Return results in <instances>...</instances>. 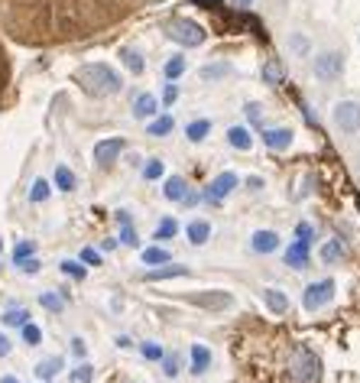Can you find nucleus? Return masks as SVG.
<instances>
[{"mask_svg": "<svg viewBox=\"0 0 360 383\" xmlns=\"http://www.w3.org/2000/svg\"><path fill=\"white\" fill-rule=\"evenodd\" d=\"M159 0H0V33L20 46H69L120 26Z\"/></svg>", "mask_w": 360, "mask_h": 383, "instance_id": "f257e3e1", "label": "nucleus"}, {"mask_svg": "<svg viewBox=\"0 0 360 383\" xmlns=\"http://www.w3.org/2000/svg\"><path fill=\"white\" fill-rule=\"evenodd\" d=\"M72 78H75V84H81L91 98H111V94H117L123 88L120 75H117L111 65H104V62L81 65V69H75V75Z\"/></svg>", "mask_w": 360, "mask_h": 383, "instance_id": "f03ea898", "label": "nucleus"}, {"mask_svg": "<svg viewBox=\"0 0 360 383\" xmlns=\"http://www.w3.org/2000/svg\"><path fill=\"white\" fill-rule=\"evenodd\" d=\"M169 36L176 39L179 46L195 49V46H201V43L208 39V33H205V26H201L198 20H189V16H176V20L169 23Z\"/></svg>", "mask_w": 360, "mask_h": 383, "instance_id": "7ed1b4c3", "label": "nucleus"}, {"mask_svg": "<svg viewBox=\"0 0 360 383\" xmlns=\"http://www.w3.org/2000/svg\"><path fill=\"white\" fill-rule=\"evenodd\" d=\"M292 374H296L299 383H318V377H322V360L315 357L308 348H302V351H296V357H292Z\"/></svg>", "mask_w": 360, "mask_h": 383, "instance_id": "20e7f679", "label": "nucleus"}, {"mask_svg": "<svg viewBox=\"0 0 360 383\" xmlns=\"http://www.w3.org/2000/svg\"><path fill=\"white\" fill-rule=\"evenodd\" d=\"M334 123L341 133H357L360 131V104L357 101H341L334 108Z\"/></svg>", "mask_w": 360, "mask_h": 383, "instance_id": "39448f33", "label": "nucleus"}, {"mask_svg": "<svg viewBox=\"0 0 360 383\" xmlns=\"http://www.w3.org/2000/svg\"><path fill=\"white\" fill-rule=\"evenodd\" d=\"M341 72H344V55L341 52H322L315 59V75L322 82H334V78H341Z\"/></svg>", "mask_w": 360, "mask_h": 383, "instance_id": "423d86ee", "label": "nucleus"}, {"mask_svg": "<svg viewBox=\"0 0 360 383\" xmlns=\"http://www.w3.org/2000/svg\"><path fill=\"white\" fill-rule=\"evenodd\" d=\"M331 292H334V283H331V279L312 283L305 289V296H302V306H305V312H318V309H322L325 302L331 299Z\"/></svg>", "mask_w": 360, "mask_h": 383, "instance_id": "0eeeda50", "label": "nucleus"}, {"mask_svg": "<svg viewBox=\"0 0 360 383\" xmlns=\"http://www.w3.org/2000/svg\"><path fill=\"white\" fill-rule=\"evenodd\" d=\"M123 137H108V140H101V143H94V162L98 166H111V162L120 156V150H123Z\"/></svg>", "mask_w": 360, "mask_h": 383, "instance_id": "6e6552de", "label": "nucleus"}, {"mask_svg": "<svg viewBox=\"0 0 360 383\" xmlns=\"http://www.w3.org/2000/svg\"><path fill=\"white\" fill-rule=\"evenodd\" d=\"M237 172H221V176L215 179V182L208 185V201H221V199H227L230 192L237 189Z\"/></svg>", "mask_w": 360, "mask_h": 383, "instance_id": "1a4fd4ad", "label": "nucleus"}, {"mask_svg": "<svg viewBox=\"0 0 360 383\" xmlns=\"http://www.w3.org/2000/svg\"><path fill=\"white\" fill-rule=\"evenodd\" d=\"M192 302H195V306H201V309H227L234 299H230V292L211 289V292H195Z\"/></svg>", "mask_w": 360, "mask_h": 383, "instance_id": "9d476101", "label": "nucleus"}, {"mask_svg": "<svg viewBox=\"0 0 360 383\" xmlns=\"http://www.w3.org/2000/svg\"><path fill=\"white\" fill-rule=\"evenodd\" d=\"M263 143H266L273 153H283V150H289V146H292V131H289V127L266 131V133H263Z\"/></svg>", "mask_w": 360, "mask_h": 383, "instance_id": "9b49d317", "label": "nucleus"}, {"mask_svg": "<svg viewBox=\"0 0 360 383\" xmlns=\"http://www.w3.org/2000/svg\"><path fill=\"white\" fill-rule=\"evenodd\" d=\"M156 111H159V101H156L150 91H143V94L133 98V117H137V121H150Z\"/></svg>", "mask_w": 360, "mask_h": 383, "instance_id": "f8f14e48", "label": "nucleus"}, {"mask_svg": "<svg viewBox=\"0 0 360 383\" xmlns=\"http://www.w3.org/2000/svg\"><path fill=\"white\" fill-rule=\"evenodd\" d=\"M250 247L257 253H276L279 250V234L276 231H257L250 238Z\"/></svg>", "mask_w": 360, "mask_h": 383, "instance_id": "ddd939ff", "label": "nucleus"}, {"mask_svg": "<svg viewBox=\"0 0 360 383\" xmlns=\"http://www.w3.org/2000/svg\"><path fill=\"white\" fill-rule=\"evenodd\" d=\"M286 263L296 270H305L308 267V240H296L289 247V253H286Z\"/></svg>", "mask_w": 360, "mask_h": 383, "instance_id": "4468645a", "label": "nucleus"}, {"mask_svg": "<svg viewBox=\"0 0 360 383\" xmlns=\"http://www.w3.org/2000/svg\"><path fill=\"white\" fill-rule=\"evenodd\" d=\"M120 62L127 65V72H130V75H143V69H146L143 55H140L137 49H130V46H123V49H120Z\"/></svg>", "mask_w": 360, "mask_h": 383, "instance_id": "2eb2a0df", "label": "nucleus"}, {"mask_svg": "<svg viewBox=\"0 0 360 383\" xmlns=\"http://www.w3.org/2000/svg\"><path fill=\"white\" fill-rule=\"evenodd\" d=\"M162 195H166L169 201H182L185 195H189V182H185L182 176L166 179V189H162Z\"/></svg>", "mask_w": 360, "mask_h": 383, "instance_id": "dca6fc26", "label": "nucleus"}, {"mask_svg": "<svg viewBox=\"0 0 360 383\" xmlns=\"http://www.w3.org/2000/svg\"><path fill=\"white\" fill-rule=\"evenodd\" d=\"M227 143L234 146V150H250L253 137H250V131H247V127H230V131H227Z\"/></svg>", "mask_w": 360, "mask_h": 383, "instance_id": "f3484780", "label": "nucleus"}, {"mask_svg": "<svg viewBox=\"0 0 360 383\" xmlns=\"http://www.w3.org/2000/svg\"><path fill=\"white\" fill-rule=\"evenodd\" d=\"M263 299H266V306L273 309L276 315H283L286 309H289V299H286V292H279V289H263Z\"/></svg>", "mask_w": 360, "mask_h": 383, "instance_id": "a211bd4d", "label": "nucleus"}, {"mask_svg": "<svg viewBox=\"0 0 360 383\" xmlns=\"http://www.w3.org/2000/svg\"><path fill=\"white\" fill-rule=\"evenodd\" d=\"M59 370H62V357H46V360H39V364H36V377H39V380H52Z\"/></svg>", "mask_w": 360, "mask_h": 383, "instance_id": "6ab92c4d", "label": "nucleus"}, {"mask_svg": "<svg viewBox=\"0 0 360 383\" xmlns=\"http://www.w3.org/2000/svg\"><path fill=\"white\" fill-rule=\"evenodd\" d=\"M192 367H195V374H205V370L211 367V351H208L205 345L192 348Z\"/></svg>", "mask_w": 360, "mask_h": 383, "instance_id": "aec40b11", "label": "nucleus"}, {"mask_svg": "<svg viewBox=\"0 0 360 383\" xmlns=\"http://www.w3.org/2000/svg\"><path fill=\"white\" fill-rule=\"evenodd\" d=\"M208 238H211V224H208V221H192V224H189V240H192L195 247L205 244Z\"/></svg>", "mask_w": 360, "mask_h": 383, "instance_id": "412c9836", "label": "nucleus"}, {"mask_svg": "<svg viewBox=\"0 0 360 383\" xmlns=\"http://www.w3.org/2000/svg\"><path fill=\"white\" fill-rule=\"evenodd\" d=\"M208 133H211V123H208V121H192L189 127H185V137L192 140V143H201Z\"/></svg>", "mask_w": 360, "mask_h": 383, "instance_id": "4be33fe9", "label": "nucleus"}, {"mask_svg": "<svg viewBox=\"0 0 360 383\" xmlns=\"http://www.w3.org/2000/svg\"><path fill=\"white\" fill-rule=\"evenodd\" d=\"M26 322H30V312H26V309H7V312H4V325H7V328H23Z\"/></svg>", "mask_w": 360, "mask_h": 383, "instance_id": "5701e85b", "label": "nucleus"}, {"mask_svg": "<svg viewBox=\"0 0 360 383\" xmlns=\"http://www.w3.org/2000/svg\"><path fill=\"white\" fill-rule=\"evenodd\" d=\"M341 257H344V247L337 244V240H325L322 244V260L325 263H337Z\"/></svg>", "mask_w": 360, "mask_h": 383, "instance_id": "b1692460", "label": "nucleus"}, {"mask_svg": "<svg viewBox=\"0 0 360 383\" xmlns=\"http://www.w3.org/2000/svg\"><path fill=\"white\" fill-rule=\"evenodd\" d=\"M55 185H59L62 192H72L75 189V172H72L69 166H59L55 169Z\"/></svg>", "mask_w": 360, "mask_h": 383, "instance_id": "393cba45", "label": "nucleus"}, {"mask_svg": "<svg viewBox=\"0 0 360 383\" xmlns=\"http://www.w3.org/2000/svg\"><path fill=\"white\" fill-rule=\"evenodd\" d=\"M49 195H52L49 182H46V179H36V182H33V189H30V201H33V205H39V201H46Z\"/></svg>", "mask_w": 360, "mask_h": 383, "instance_id": "a878e982", "label": "nucleus"}, {"mask_svg": "<svg viewBox=\"0 0 360 383\" xmlns=\"http://www.w3.org/2000/svg\"><path fill=\"white\" fill-rule=\"evenodd\" d=\"M308 49H312L308 36H302V33H292V36H289V52H292V55H299V59H302V55H305Z\"/></svg>", "mask_w": 360, "mask_h": 383, "instance_id": "bb28decb", "label": "nucleus"}, {"mask_svg": "<svg viewBox=\"0 0 360 383\" xmlns=\"http://www.w3.org/2000/svg\"><path fill=\"white\" fill-rule=\"evenodd\" d=\"M143 263L146 267H156V263H169V253L162 247H146L143 250Z\"/></svg>", "mask_w": 360, "mask_h": 383, "instance_id": "cd10ccee", "label": "nucleus"}, {"mask_svg": "<svg viewBox=\"0 0 360 383\" xmlns=\"http://www.w3.org/2000/svg\"><path fill=\"white\" fill-rule=\"evenodd\" d=\"M189 273V270L185 267H162V270H150V273H146V279H169V276H185Z\"/></svg>", "mask_w": 360, "mask_h": 383, "instance_id": "c85d7f7f", "label": "nucleus"}, {"mask_svg": "<svg viewBox=\"0 0 360 383\" xmlns=\"http://www.w3.org/2000/svg\"><path fill=\"white\" fill-rule=\"evenodd\" d=\"M162 72H166L169 82H176V78L185 72V59H182V55H172V59L166 62V69H162Z\"/></svg>", "mask_w": 360, "mask_h": 383, "instance_id": "c756f323", "label": "nucleus"}, {"mask_svg": "<svg viewBox=\"0 0 360 383\" xmlns=\"http://www.w3.org/2000/svg\"><path fill=\"white\" fill-rule=\"evenodd\" d=\"M166 133H172V117H156L150 123V137H166Z\"/></svg>", "mask_w": 360, "mask_h": 383, "instance_id": "7c9ffc66", "label": "nucleus"}, {"mask_svg": "<svg viewBox=\"0 0 360 383\" xmlns=\"http://www.w3.org/2000/svg\"><path fill=\"white\" fill-rule=\"evenodd\" d=\"M227 72H230V65H224V62H221V65H208V69H201L198 78H205V82H215V78H224Z\"/></svg>", "mask_w": 360, "mask_h": 383, "instance_id": "2f4dec72", "label": "nucleus"}, {"mask_svg": "<svg viewBox=\"0 0 360 383\" xmlns=\"http://www.w3.org/2000/svg\"><path fill=\"white\" fill-rule=\"evenodd\" d=\"M179 234V224L172 221V218H166V221L156 228V240H169V238H176Z\"/></svg>", "mask_w": 360, "mask_h": 383, "instance_id": "473e14b6", "label": "nucleus"}, {"mask_svg": "<svg viewBox=\"0 0 360 383\" xmlns=\"http://www.w3.org/2000/svg\"><path fill=\"white\" fill-rule=\"evenodd\" d=\"M33 253H36V244H33V240H20V244L13 247V263L26 260V257H33Z\"/></svg>", "mask_w": 360, "mask_h": 383, "instance_id": "72a5a7b5", "label": "nucleus"}, {"mask_svg": "<svg viewBox=\"0 0 360 383\" xmlns=\"http://www.w3.org/2000/svg\"><path fill=\"white\" fill-rule=\"evenodd\" d=\"M162 172H166V166H162L159 160H150L143 166V179H150V182H156V179H162Z\"/></svg>", "mask_w": 360, "mask_h": 383, "instance_id": "f704fd0d", "label": "nucleus"}, {"mask_svg": "<svg viewBox=\"0 0 360 383\" xmlns=\"http://www.w3.org/2000/svg\"><path fill=\"white\" fill-rule=\"evenodd\" d=\"M263 78H266V84H279L283 82V69H279L276 62H266L263 65Z\"/></svg>", "mask_w": 360, "mask_h": 383, "instance_id": "c9c22d12", "label": "nucleus"}, {"mask_svg": "<svg viewBox=\"0 0 360 383\" xmlns=\"http://www.w3.org/2000/svg\"><path fill=\"white\" fill-rule=\"evenodd\" d=\"M7 82H10V59H7V52H4V46H0V94H4Z\"/></svg>", "mask_w": 360, "mask_h": 383, "instance_id": "e433bc0d", "label": "nucleus"}, {"mask_svg": "<svg viewBox=\"0 0 360 383\" xmlns=\"http://www.w3.org/2000/svg\"><path fill=\"white\" fill-rule=\"evenodd\" d=\"M244 114H247V121H250V123H257V127H260V123H263V104H257V101H253V104H247V108H244Z\"/></svg>", "mask_w": 360, "mask_h": 383, "instance_id": "4c0bfd02", "label": "nucleus"}, {"mask_svg": "<svg viewBox=\"0 0 360 383\" xmlns=\"http://www.w3.org/2000/svg\"><path fill=\"white\" fill-rule=\"evenodd\" d=\"M39 302H43V309H49V312H62V299L59 296H52V292H43Z\"/></svg>", "mask_w": 360, "mask_h": 383, "instance_id": "58836bf2", "label": "nucleus"}, {"mask_svg": "<svg viewBox=\"0 0 360 383\" xmlns=\"http://www.w3.org/2000/svg\"><path fill=\"white\" fill-rule=\"evenodd\" d=\"M62 273H65V276H75V279H84V267H81V263H75V260H65V263H62Z\"/></svg>", "mask_w": 360, "mask_h": 383, "instance_id": "ea45409f", "label": "nucleus"}, {"mask_svg": "<svg viewBox=\"0 0 360 383\" xmlns=\"http://www.w3.org/2000/svg\"><path fill=\"white\" fill-rule=\"evenodd\" d=\"M72 380H78V383H91V380H94V370L88 367V364H81L78 370H72Z\"/></svg>", "mask_w": 360, "mask_h": 383, "instance_id": "a19ab883", "label": "nucleus"}, {"mask_svg": "<svg viewBox=\"0 0 360 383\" xmlns=\"http://www.w3.org/2000/svg\"><path fill=\"white\" fill-rule=\"evenodd\" d=\"M39 338H43V331H39L36 325L26 322V325H23V341H26V345H39Z\"/></svg>", "mask_w": 360, "mask_h": 383, "instance_id": "79ce46f5", "label": "nucleus"}, {"mask_svg": "<svg viewBox=\"0 0 360 383\" xmlns=\"http://www.w3.org/2000/svg\"><path fill=\"white\" fill-rule=\"evenodd\" d=\"M81 263H88V267H101V253L94 250V247H84V250H81Z\"/></svg>", "mask_w": 360, "mask_h": 383, "instance_id": "37998d69", "label": "nucleus"}, {"mask_svg": "<svg viewBox=\"0 0 360 383\" xmlns=\"http://www.w3.org/2000/svg\"><path fill=\"white\" fill-rule=\"evenodd\" d=\"M162 101H166L169 108H172V104L179 101V84H176V82H169V84H166V91H162Z\"/></svg>", "mask_w": 360, "mask_h": 383, "instance_id": "c03bdc74", "label": "nucleus"}, {"mask_svg": "<svg viewBox=\"0 0 360 383\" xmlns=\"http://www.w3.org/2000/svg\"><path fill=\"white\" fill-rule=\"evenodd\" d=\"M296 238H299V240H312V238H315V228H312L308 221L296 224Z\"/></svg>", "mask_w": 360, "mask_h": 383, "instance_id": "a18cd8bd", "label": "nucleus"}, {"mask_svg": "<svg viewBox=\"0 0 360 383\" xmlns=\"http://www.w3.org/2000/svg\"><path fill=\"white\" fill-rule=\"evenodd\" d=\"M143 357H146V360H162L166 354H162L159 345H143Z\"/></svg>", "mask_w": 360, "mask_h": 383, "instance_id": "49530a36", "label": "nucleus"}, {"mask_svg": "<svg viewBox=\"0 0 360 383\" xmlns=\"http://www.w3.org/2000/svg\"><path fill=\"white\" fill-rule=\"evenodd\" d=\"M120 240H123V244H127V247H133V244H137V234H133V228H130V224H127V221H123V234H120Z\"/></svg>", "mask_w": 360, "mask_h": 383, "instance_id": "de8ad7c7", "label": "nucleus"}, {"mask_svg": "<svg viewBox=\"0 0 360 383\" xmlns=\"http://www.w3.org/2000/svg\"><path fill=\"white\" fill-rule=\"evenodd\" d=\"M16 267H20V270H23V273H36V270H39V260H33V257H26V260H20V263H16Z\"/></svg>", "mask_w": 360, "mask_h": 383, "instance_id": "09e8293b", "label": "nucleus"}, {"mask_svg": "<svg viewBox=\"0 0 360 383\" xmlns=\"http://www.w3.org/2000/svg\"><path fill=\"white\" fill-rule=\"evenodd\" d=\"M162 367H166L169 377H176L179 374V357H162Z\"/></svg>", "mask_w": 360, "mask_h": 383, "instance_id": "8fccbe9b", "label": "nucleus"}, {"mask_svg": "<svg viewBox=\"0 0 360 383\" xmlns=\"http://www.w3.org/2000/svg\"><path fill=\"white\" fill-rule=\"evenodd\" d=\"M72 351H75L78 357H84V351H88V348H84V341H81V338H75V341H72Z\"/></svg>", "mask_w": 360, "mask_h": 383, "instance_id": "3c124183", "label": "nucleus"}, {"mask_svg": "<svg viewBox=\"0 0 360 383\" xmlns=\"http://www.w3.org/2000/svg\"><path fill=\"white\" fill-rule=\"evenodd\" d=\"M7 354H10V341L0 335V357H7Z\"/></svg>", "mask_w": 360, "mask_h": 383, "instance_id": "603ef678", "label": "nucleus"}, {"mask_svg": "<svg viewBox=\"0 0 360 383\" xmlns=\"http://www.w3.org/2000/svg\"><path fill=\"white\" fill-rule=\"evenodd\" d=\"M234 4H237L240 10H247V7H250V4H253V0H234Z\"/></svg>", "mask_w": 360, "mask_h": 383, "instance_id": "864d4df0", "label": "nucleus"}, {"mask_svg": "<svg viewBox=\"0 0 360 383\" xmlns=\"http://www.w3.org/2000/svg\"><path fill=\"white\" fill-rule=\"evenodd\" d=\"M0 383H20V380H16V377H4V380H0Z\"/></svg>", "mask_w": 360, "mask_h": 383, "instance_id": "5fc2aeb1", "label": "nucleus"}]
</instances>
